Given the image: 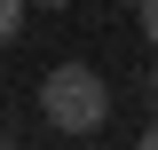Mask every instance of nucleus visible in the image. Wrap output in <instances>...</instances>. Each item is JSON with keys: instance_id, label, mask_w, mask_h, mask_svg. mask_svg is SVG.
Here are the masks:
<instances>
[{"instance_id": "nucleus-1", "label": "nucleus", "mask_w": 158, "mask_h": 150, "mask_svg": "<svg viewBox=\"0 0 158 150\" xmlns=\"http://www.w3.org/2000/svg\"><path fill=\"white\" fill-rule=\"evenodd\" d=\"M40 119L56 134H95L111 119V87H103L95 63H56V71L40 79Z\"/></svg>"}, {"instance_id": "nucleus-2", "label": "nucleus", "mask_w": 158, "mask_h": 150, "mask_svg": "<svg viewBox=\"0 0 158 150\" xmlns=\"http://www.w3.org/2000/svg\"><path fill=\"white\" fill-rule=\"evenodd\" d=\"M16 32H24V0H0V48H8Z\"/></svg>"}, {"instance_id": "nucleus-3", "label": "nucleus", "mask_w": 158, "mask_h": 150, "mask_svg": "<svg viewBox=\"0 0 158 150\" xmlns=\"http://www.w3.org/2000/svg\"><path fill=\"white\" fill-rule=\"evenodd\" d=\"M142 32H150V48H158V0H142Z\"/></svg>"}, {"instance_id": "nucleus-4", "label": "nucleus", "mask_w": 158, "mask_h": 150, "mask_svg": "<svg viewBox=\"0 0 158 150\" xmlns=\"http://www.w3.org/2000/svg\"><path fill=\"white\" fill-rule=\"evenodd\" d=\"M142 103H150V111H158V63H150V79H142Z\"/></svg>"}, {"instance_id": "nucleus-5", "label": "nucleus", "mask_w": 158, "mask_h": 150, "mask_svg": "<svg viewBox=\"0 0 158 150\" xmlns=\"http://www.w3.org/2000/svg\"><path fill=\"white\" fill-rule=\"evenodd\" d=\"M40 8H63V0H40Z\"/></svg>"}]
</instances>
